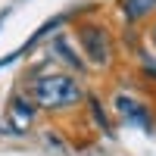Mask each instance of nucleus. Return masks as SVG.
Returning <instances> with one entry per match:
<instances>
[{"label": "nucleus", "mask_w": 156, "mask_h": 156, "mask_svg": "<svg viewBox=\"0 0 156 156\" xmlns=\"http://www.w3.org/2000/svg\"><path fill=\"white\" fill-rule=\"evenodd\" d=\"M119 9L128 25H140L150 16H156V0H119Z\"/></svg>", "instance_id": "20e7f679"}, {"label": "nucleus", "mask_w": 156, "mask_h": 156, "mask_svg": "<svg viewBox=\"0 0 156 156\" xmlns=\"http://www.w3.org/2000/svg\"><path fill=\"white\" fill-rule=\"evenodd\" d=\"M78 44H81L84 56L94 66H109L112 62V34L109 28H103L100 22H81L78 25Z\"/></svg>", "instance_id": "f03ea898"}, {"label": "nucleus", "mask_w": 156, "mask_h": 156, "mask_svg": "<svg viewBox=\"0 0 156 156\" xmlns=\"http://www.w3.org/2000/svg\"><path fill=\"white\" fill-rule=\"evenodd\" d=\"M3 19H6V9H3V12H0V25H3Z\"/></svg>", "instance_id": "1a4fd4ad"}, {"label": "nucleus", "mask_w": 156, "mask_h": 156, "mask_svg": "<svg viewBox=\"0 0 156 156\" xmlns=\"http://www.w3.org/2000/svg\"><path fill=\"white\" fill-rule=\"evenodd\" d=\"M90 112H94V122L103 128V131H109V122H106V115L100 112V100L97 97H90Z\"/></svg>", "instance_id": "0eeeda50"}, {"label": "nucleus", "mask_w": 156, "mask_h": 156, "mask_svg": "<svg viewBox=\"0 0 156 156\" xmlns=\"http://www.w3.org/2000/svg\"><path fill=\"white\" fill-rule=\"evenodd\" d=\"M50 50H53L56 56H62V59H66V62H69L72 69H84V62L78 59V53H75V50H72V47H69L66 41H62V37H56V41H50Z\"/></svg>", "instance_id": "423d86ee"}, {"label": "nucleus", "mask_w": 156, "mask_h": 156, "mask_svg": "<svg viewBox=\"0 0 156 156\" xmlns=\"http://www.w3.org/2000/svg\"><path fill=\"white\" fill-rule=\"evenodd\" d=\"M9 119H16L19 128H28L31 125V119H34V103H31L28 94H16V97L9 100Z\"/></svg>", "instance_id": "39448f33"}, {"label": "nucleus", "mask_w": 156, "mask_h": 156, "mask_svg": "<svg viewBox=\"0 0 156 156\" xmlns=\"http://www.w3.org/2000/svg\"><path fill=\"white\" fill-rule=\"evenodd\" d=\"M112 103H115L119 115H122V119H125L128 125H134V128H140V131L153 134L156 119H153V109L147 106L144 100H137L134 94H115V97H112Z\"/></svg>", "instance_id": "7ed1b4c3"}, {"label": "nucleus", "mask_w": 156, "mask_h": 156, "mask_svg": "<svg viewBox=\"0 0 156 156\" xmlns=\"http://www.w3.org/2000/svg\"><path fill=\"white\" fill-rule=\"evenodd\" d=\"M28 97L34 106L41 109H66L75 106L84 97V90L78 87V81L72 75L62 72H34L28 78Z\"/></svg>", "instance_id": "f257e3e1"}, {"label": "nucleus", "mask_w": 156, "mask_h": 156, "mask_svg": "<svg viewBox=\"0 0 156 156\" xmlns=\"http://www.w3.org/2000/svg\"><path fill=\"white\" fill-rule=\"evenodd\" d=\"M147 44H150V47L156 50V22H153L150 28H147Z\"/></svg>", "instance_id": "6e6552de"}]
</instances>
